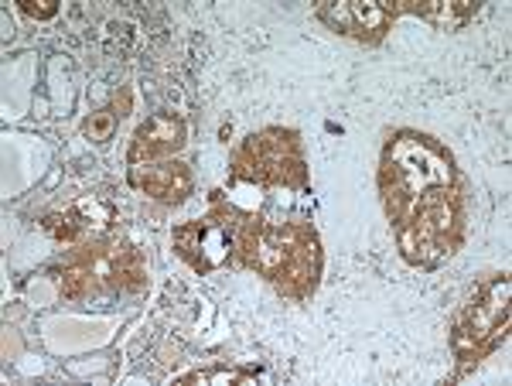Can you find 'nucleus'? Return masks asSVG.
Masks as SVG:
<instances>
[{
	"label": "nucleus",
	"mask_w": 512,
	"mask_h": 386,
	"mask_svg": "<svg viewBox=\"0 0 512 386\" xmlns=\"http://www.w3.org/2000/svg\"><path fill=\"white\" fill-rule=\"evenodd\" d=\"M454 185L451 158L434 141L417 134H396L383 151L379 188L393 226H403L417 212L420 199L434 188Z\"/></svg>",
	"instance_id": "nucleus-1"
},
{
	"label": "nucleus",
	"mask_w": 512,
	"mask_h": 386,
	"mask_svg": "<svg viewBox=\"0 0 512 386\" xmlns=\"http://www.w3.org/2000/svg\"><path fill=\"white\" fill-rule=\"evenodd\" d=\"M233 178L236 182H260V185H287L304 188L308 185V168L297 151V137L291 130H263L239 144L233 154Z\"/></svg>",
	"instance_id": "nucleus-2"
},
{
	"label": "nucleus",
	"mask_w": 512,
	"mask_h": 386,
	"mask_svg": "<svg viewBox=\"0 0 512 386\" xmlns=\"http://www.w3.org/2000/svg\"><path fill=\"white\" fill-rule=\"evenodd\" d=\"M509 325V281L499 277L465 308V315L454 325V352L465 363H478L495 342L506 335Z\"/></svg>",
	"instance_id": "nucleus-3"
},
{
	"label": "nucleus",
	"mask_w": 512,
	"mask_h": 386,
	"mask_svg": "<svg viewBox=\"0 0 512 386\" xmlns=\"http://www.w3.org/2000/svg\"><path fill=\"white\" fill-rule=\"evenodd\" d=\"M229 216H233V209H216L209 212L205 219H192V223H181L175 229V250L181 257L192 264L198 274H209V270L222 267L229 260V253H233V233H229Z\"/></svg>",
	"instance_id": "nucleus-4"
},
{
	"label": "nucleus",
	"mask_w": 512,
	"mask_h": 386,
	"mask_svg": "<svg viewBox=\"0 0 512 386\" xmlns=\"http://www.w3.org/2000/svg\"><path fill=\"white\" fill-rule=\"evenodd\" d=\"M284 229V246H287V257L284 267L277 270L274 284L291 298H308L318 284L321 274V250H318V233L308 223H287L280 226Z\"/></svg>",
	"instance_id": "nucleus-5"
},
{
	"label": "nucleus",
	"mask_w": 512,
	"mask_h": 386,
	"mask_svg": "<svg viewBox=\"0 0 512 386\" xmlns=\"http://www.w3.org/2000/svg\"><path fill=\"white\" fill-rule=\"evenodd\" d=\"M396 14H400V4H390V0H342V4L318 7V18L332 24L335 31L369 41L383 38Z\"/></svg>",
	"instance_id": "nucleus-6"
},
{
	"label": "nucleus",
	"mask_w": 512,
	"mask_h": 386,
	"mask_svg": "<svg viewBox=\"0 0 512 386\" xmlns=\"http://www.w3.org/2000/svg\"><path fill=\"white\" fill-rule=\"evenodd\" d=\"M185 123L171 113H154L147 123H140L134 141H130V164H147V161H171L185 147Z\"/></svg>",
	"instance_id": "nucleus-7"
},
{
	"label": "nucleus",
	"mask_w": 512,
	"mask_h": 386,
	"mask_svg": "<svg viewBox=\"0 0 512 386\" xmlns=\"http://www.w3.org/2000/svg\"><path fill=\"white\" fill-rule=\"evenodd\" d=\"M130 185L158 202H181L192 192V171L181 161L130 164Z\"/></svg>",
	"instance_id": "nucleus-8"
},
{
	"label": "nucleus",
	"mask_w": 512,
	"mask_h": 386,
	"mask_svg": "<svg viewBox=\"0 0 512 386\" xmlns=\"http://www.w3.org/2000/svg\"><path fill=\"white\" fill-rule=\"evenodd\" d=\"M403 11L431 21L434 28H441V31H454V28H461V24H468V18L478 11V4L475 0H403L400 14Z\"/></svg>",
	"instance_id": "nucleus-9"
},
{
	"label": "nucleus",
	"mask_w": 512,
	"mask_h": 386,
	"mask_svg": "<svg viewBox=\"0 0 512 386\" xmlns=\"http://www.w3.org/2000/svg\"><path fill=\"white\" fill-rule=\"evenodd\" d=\"M65 212L76 219L79 233L82 236H93V240H103V236L113 229V223H117V209H113L110 202L99 199V195H86V199L72 202Z\"/></svg>",
	"instance_id": "nucleus-10"
},
{
	"label": "nucleus",
	"mask_w": 512,
	"mask_h": 386,
	"mask_svg": "<svg viewBox=\"0 0 512 386\" xmlns=\"http://www.w3.org/2000/svg\"><path fill=\"white\" fill-rule=\"evenodd\" d=\"M256 380L250 369H198V373L181 376V383H246Z\"/></svg>",
	"instance_id": "nucleus-11"
},
{
	"label": "nucleus",
	"mask_w": 512,
	"mask_h": 386,
	"mask_svg": "<svg viewBox=\"0 0 512 386\" xmlns=\"http://www.w3.org/2000/svg\"><path fill=\"white\" fill-rule=\"evenodd\" d=\"M113 130H117V113H110V110H99L86 123H82V134H86L89 141H96V144L110 141Z\"/></svg>",
	"instance_id": "nucleus-12"
},
{
	"label": "nucleus",
	"mask_w": 512,
	"mask_h": 386,
	"mask_svg": "<svg viewBox=\"0 0 512 386\" xmlns=\"http://www.w3.org/2000/svg\"><path fill=\"white\" fill-rule=\"evenodd\" d=\"M45 229L55 236L59 243H79V226H76V219L69 216V212H55V216H48L45 219Z\"/></svg>",
	"instance_id": "nucleus-13"
},
{
	"label": "nucleus",
	"mask_w": 512,
	"mask_h": 386,
	"mask_svg": "<svg viewBox=\"0 0 512 386\" xmlns=\"http://www.w3.org/2000/svg\"><path fill=\"white\" fill-rule=\"evenodd\" d=\"M18 4L28 18H38V21H48L59 14V0H18Z\"/></svg>",
	"instance_id": "nucleus-14"
}]
</instances>
